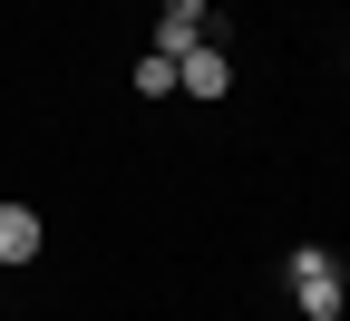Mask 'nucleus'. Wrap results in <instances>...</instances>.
I'll use <instances>...</instances> for the list:
<instances>
[{
  "label": "nucleus",
  "mask_w": 350,
  "mask_h": 321,
  "mask_svg": "<svg viewBox=\"0 0 350 321\" xmlns=\"http://www.w3.org/2000/svg\"><path fill=\"white\" fill-rule=\"evenodd\" d=\"M195 39H214V10H204V0H156V59H185Z\"/></svg>",
  "instance_id": "2"
},
{
  "label": "nucleus",
  "mask_w": 350,
  "mask_h": 321,
  "mask_svg": "<svg viewBox=\"0 0 350 321\" xmlns=\"http://www.w3.org/2000/svg\"><path fill=\"white\" fill-rule=\"evenodd\" d=\"M39 244H49V224L29 205H0V263H39Z\"/></svg>",
  "instance_id": "4"
},
{
  "label": "nucleus",
  "mask_w": 350,
  "mask_h": 321,
  "mask_svg": "<svg viewBox=\"0 0 350 321\" xmlns=\"http://www.w3.org/2000/svg\"><path fill=\"white\" fill-rule=\"evenodd\" d=\"M282 283H292V311H301V321H340V302H350V272H340L331 244H292Z\"/></svg>",
  "instance_id": "1"
},
{
  "label": "nucleus",
  "mask_w": 350,
  "mask_h": 321,
  "mask_svg": "<svg viewBox=\"0 0 350 321\" xmlns=\"http://www.w3.org/2000/svg\"><path fill=\"white\" fill-rule=\"evenodd\" d=\"M137 98H175V59H156V49L137 59Z\"/></svg>",
  "instance_id": "5"
},
{
  "label": "nucleus",
  "mask_w": 350,
  "mask_h": 321,
  "mask_svg": "<svg viewBox=\"0 0 350 321\" xmlns=\"http://www.w3.org/2000/svg\"><path fill=\"white\" fill-rule=\"evenodd\" d=\"M224 88H234V59L214 49V39H195V49L175 59V98H224Z\"/></svg>",
  "instance_id": "3"
}]
</instances>
